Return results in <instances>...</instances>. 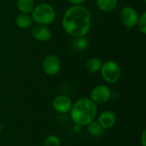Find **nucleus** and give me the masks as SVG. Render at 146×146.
<instances>
[{
  "label": "nucleus",
  "instance_id": "obj_1",
  "mask_svg": "<svg viewBox=\"0 0 146 146\" xmlns=\"http://www.w3.org/2000/svg\"><path fill=\"white\" fill-rule=\"evenodd\" d=\"M62 26L63 30L73 38L86 36L92 26L89 9L83 5H72L64 13Z\"/></svg>",
  "mask_w": 146,
  "mask_h": 146
},
{
  "label": "nucleus",
  "instance_id": "obj_2",
  "mask_svg": "<svg viewBox=\"0 0 146 146\" xmlns=\"http://www.w3.org/2000/svg\"><path fill=\"white\" fill-rule=\"evenodd\" d=\"M98 106L88 98H81L75 101L69 111L73 122L79 127L87 126L98 117Z\"/></svg>",
  "mask_w": 146,
  "mask_h": 146
},
{
  "label": "nucleus",
  "instance_id": "obj_3",
  "mask_svg": "<svg viewBox=\"0 0 146 146\" xmlns=\"http://www.w3.org/2000/svg\"><path fill=\"white\" fill-rule=\"evenodd\" d=\"M32 13V20L39 25H50L56 19V11L49 3H39L34 6Z\"/></svg>",
  "mask_w": 146,
  "mask_h": 146
},
{
  "label": "nucleus",
  "instance_id": "obj_4",
  "mask_svg": "<svg viewBox=\"0 0 146 146\" xmlns=\"http://www.w3.org/2000/svg\"><path fill=\"white\" fill-rule=\"evenodd\" d=\"M100 72L103 80L108 84L117 83L121 76V68L120 65L113 60H108L105 62H103Z\"/></svg>",
  "mask_w": 146,
  "mask_h": 146
},
{
  "label": "nucleus",
  "instance_id": "obj_5",
  "mask_svg": "<svg viewBox=\"0 0 146 146\" xmlns=\"http://www.w3.org/2000/svg\"><path fill=\"white\" fill-rule=\"evenodd\" d=\"M111 94L112 93L109 86L105 85H98L92 90L90 99L96 105L104 104L110 99Z\"/></svg>",
  "mask_w": 146,
  "mask_h": 146
},
{
  "label": "nucleus",
  "instance_id": "obj_6",
  "mask_svg": "<svg viewBox=\"0 0 146 146\" xmlns=\"http://www.w3.org/2000/svg\"><path fill=\"white\" fill-rule=\"evenodd\" d=\"M139 16L137 10L131 6L124 7L120 13V20L122 25L127 29L133 28L137 26Z\"/></svg>",
  "mask_w": 146,
  "mask_h": 146
},
{
  "label": "nucleus",
  "instance_id": "obj_7",
  "mask_svg": "<svg viewBox=\"0 0 146 146\" xmlns=\"http://www.w3.org/2000/svg\"><path fill=\"white\" fill-rule=\"evenodd\" d=\"M42 68L47 75L54 76L57 74L61 69V61L57 56L49 54L44 58L42 62Z\"/></svg>",
  "mask_w": 146,
  "mask_h": 146
},
{
  "label": "nucleus",
  "instance_id": "obj_8",
  "mask_svg": "<svg viewBox=\"0 0 146 146\" xmlns=\"http://www.w3.org/2000/svg\"><path fill=\"white\" fill-rule=\"evenodd\" d=\"M73 102L71 98L66 95H58L54 98L52 101V107L57 113L66 114L68 113L72 108Z\"/></svg>",
  "mask_w": 146,
  "mask_h": 146
},
{
  "label": "nucleus",
  "instance_id": "obj_9",
  "mask_svg": "<svg viewBox=\"0 0 146 146\" xmlns=\"http://www.w3.org/2000/svg\"><path fill=\"white\" fill-rule=\"evenodd\" d=\"M116 115L114 111L104 110L98 115V123L104 130H108L112 128L116 123Z\"/></svg>",
  "mask_w": 146,
  "mask_h": 146
},
{
  "label": "nucleus",
  "instance_id": "obj_10",
  "mask_svg": "<svg viewBox=\"0 0 146 146\" xmlns=\"http://www.w3.org/2000/svg\"><path fill=\"white\" fill-rule=\"evenodd\" d=\"M32 35L38 42H47L51 38V32L44 25H35L32 28Z\"/></svg>",
  "mask_w": 146,
  "mask_h": 146
},
{
  "label": "nucleus",
  "instance_id": "obj_11",
  "mask_svg": "<svg viewBox=\"0 0 146 146\" xmlns=\"http://www.w3.org/2000/svg\"><path fill=\"white\" fill-rule=\"evenodd\" d=\"M15 21L16 26L21 29H27L28 27L32 26V23H33L32 17L28 15V14H23V13L19 14L15 17Z\"/></svg>",
  "mask_w": 146,
  "mask_h": 146
},
{
  "label": "nucleus",
  "instance_id": "obj_12",
  "mask_svg": "<svg viewBox=\"0 0 146 146\" xmlns=\"http://www.w3.org/2000/svg\"><path fill=\"white\" fill-rule=\"evenodd\" d=\"M102 61L98 58L93 57V58H90L86 62L85 64V68L86 69L92 74H95L100 71L101 67H102Z\"/></svg>",
  "mask_w": 146,
  "mask_h": 146
},
{
  "label": "nucleus",
  "instance_id": "obj_13",
  "mask_svg": "<svg viewBox=\"0 0 146 146\" xmlns=\"http://www.w3.org/2000/svg\"><path fill=\"white\" fill-rule=\"evenodd\" d=\"M98 8L104 12H110L114 10L118 3V0H97Z\"/></svg>",
  "mask_w": 146,
  "mask_h": 146
},
{
  "label": "nucleus",
  "instance_id": "obj_14",
  "mask_svg": "<svg viewBox=\"0 0 146 146\" xmlns=\"http://www.w3.org/2000/svg\"><path fill=\"white\" fill-rule=\"evenodd\" d=\"M16 7L21 13L29 14L34 8L33 0H17Z\"/></svg>",
  "mask_w": 146,
  "mask_h": 146
},
{
  "label": "nucleus",
  "instance_id": "obj_15",
  "mask_svg": "<svg viewBox=\"0 0 146 146\" xmlns=\"http://www.w3.org/2000/svg\"><path fill=\"white\" fill-rule=\"evenodd\" d=\"M72 46L74 50H86L88 48L89 42H88L87 38H85V36L77 37V38H74V40L72 42Z\"/></svg>",
  "mask_w": 146,
  "mask_h": 146
},
{
  "label": "nucleus",
  "instance_id": "obj_16",
  "mask_svg": "<svg viewBox=\"0 0 146 146\" xmlns=\"http://www.w3.org/2000/svg\"><path fill=\"white\" fill-rule=\"evenodd\" d=\"M86 127H87V132L92 136H98L104 131V129L98 123V121H95L88 124Z\"/></svg>",
  "mask_w": 146,
  "mask_h": 146
},
{
  "label": "nucleus",
  "instance_id": "obj_17",
  "mask_svg": "<svg viewBox=\"0 0 146 146\" xmlns=\"http://www.w3.org/2000/svg\"><path fill=\"white\" fill-rule=\"evenodd\" d=\"M43 146H61V140L56 135H50L44 140Z\"/></svg>",
  "mask_w": 146,
  "mask_h": 146
},
{
  "label": "nucleus",
  "instance_id": "obj_18",
  "mask_svg": "<svg viewBox=\"0 0 146 146\" xmlns=\"http://www.w3.org/2000/svg\"><path fill=\"white\" fill-rule=\"evenodd\" d=\"M137 27L139 31L142 33V34H145L146 33V12H143L139 16V20L137 22Z\"/></svg>",
  "mask_w": 146,
  "mask_h": 146
},
{
  "label": "nucleus",
  "instance_id": "obj_19",
  "mask_svg": "<svg viewBox=\"0 0 146 146\" xmlns=\"http://www.w3.org/2000/svg\"><path fill=\"white\" fill-rule=\"evenodd\" d=\"M140 143L141 146H146V130L145 129L142 133H141V137H140Z\"/></svg>",
  "mask_w": 146,
  "mask_h": 146
},
{
  "label": "nucleus",
  "instance_id": "obj_20",
  "mask_svg": "<svg viewBox=\"0 0 146 146\" xmlns=\"http://www.w3.org/2000/svg\"><path fill=\"white\" fill-rule=\"evenodd\" d=\"M72 5H82L86 2V0H68Z\"/></svg>",
  "mask_w": 146,
  "mask_h": 146
},
{
  "label": "nucleus",
  "instance_id": "obj_21",
  "mask_svg": "<svg viewBox=\"0 0 146 146\" xmlns=\"http://www.w3.org/2000/svg\"><path fill=\"white\" fill-rule=\"evenodd\" d=\"M0 26H1V23H0Z\"/></svg>",
  "mask_w": 146,
  "mask_h": 146
}]
</instances>
